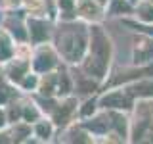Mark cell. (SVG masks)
<instances>
[{
  "label": "cell",
  "mask_w": 153,
  "mask_h": 144,
  "mask_svg": "<svg viewBox=\"0 0 153 144\" xmlns=\"http://www.w3.org/2000/svg\"><path fill=\"white\" fill-rule=\"evenodd\" d=\"M132 90L136 94H153V85H140V86H134Z\"/></svg>",
  "instance_id": "6da1fadb"
}]
</instances>
